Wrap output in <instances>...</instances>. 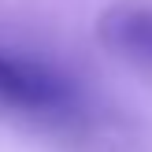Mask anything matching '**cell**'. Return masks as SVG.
Segmentation results:
<instances>
[{
	"mask_svg": "<svg viewBox=\"0 0 152 152\" xmlns=\"http://www.w3.org/2000/svg\"><path fill=\"white\" fill-rule=\"evenodd\" d=\"M0 100L30 111H63L74 104V89L48 67L0 52Z\"/></svg>",
	"mask_w": 152,
	"mask_h": 152,
	"instance_id": "obj_1",
	"label": "cell"
},
{
	"mask_svg": "<svg viewBox=\"0 0 152 152\" xmlns=\"http://www.w3.org/2000/svg\"><path fill=\"white\" fill-rule=\"evenodd\" d=\"M100 41L130 59H152V11L148 7H111L100 19Z\"/></svg>",
	"mask_w": 152,
	"mask_h": 152,
	"instance_id": "obj_2",
	"label": "cell"
}]
</instances>
